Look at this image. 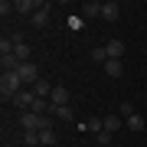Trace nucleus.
Wrapping results in <instances>:
<instances>
[{
  "mask_svg": "<svg viewBox=\"0 0 147 147\" xmlns=\"http://www.w3.org/2000/svg\"><path fill=\"white\" fill-rule=\"evenodd\" d=\"M20 127L23 131H53V118L49 115H36V111H26V115H20Z\"/></svg>",
  "mask_w": 147,
  "mask_h": 147,
  "instance_id": "nucleus-1",
  "label": "nucleus"
},
{
  "mask_svg": "<svg viewBox=\"0 0 147 147\" xmlns=\"http://www.w3.org/2000/svg\"><path fill=\"white\" fill-rule=\"evenodd\" d=\"M23 88H26V85H23V79H20L16 72H3V75H0V95H3V101H7V98L13 101Z\"/></svg>",
  "mask_w": 147,
  "mask_h": 147,
  "instance_id": "nucleus-2",
  "label": "nucleus"
},
{
  "mask_svg": "<svg viewBox=\"0 0 147 147\" xmlns=\"http://www.w3.org/2000/svg\"><path fill=\"white\" fill-rule=\"evenodd\" d=\"M16 75L23 79V85H36V82H39V69H36V62H23L20 69H16Z\"/></svg>",
  "mask_w": 147,
  "mask_h": 147,
  "instance_id": "nucleus-3",
  "label": "nucleus"
},
{
  "mask_svg": "<svg viewBox=\"0 0 147 147\" xmlns=\"http://www.w3.org/2000/svg\"><path fill=\"white\" fill-rule=\"evenodd\" d=\"M33 101H36V92H33V88H23V92L13 98V108H20V111H30V108H33Z\"/></svg>",
  "mask_w": 147,
  "mask_h": 147,
  "instance_id": "nucleus-4",
  "label": "nucleus"
},
{
  "mask_svg": "<svg viewBox=\"0 0 147 147\" xmlns=\"http://www.w3.org/2000/svg\"><path fill=\"white\" fill-rule=\"evenodd\" d=\"M118 16H121V3H118V0H108V3L101 7V20H108V23H115Z\"/></svg>",
  "mask_w": 147,
  "mask_h": 147,
  "instance_id": "nucleus-5",
  "label": "nucleus"
},
{
  "mask_svg": "<svg viewBox=\"0 0 147 147\" xmlns=\"http://www.w3.org/2000/svg\"><path fill=\"white\" fill-rule=\"evenodd\" d=\"M105 75L108 79H121V75H124V62H121V59H108L105 62Z\"/></svg>",
  "mask_w": 147,
  "mask_h": 147,
  "instance_id": "nucleus-6",
  "label": "nucleus"
},
{
  "mask_svg": "<svg viewBox=\"0 0 147 147\" xmlns=\"http://www.w3.org/2000/svg\"><path fill=\"white\" fill-rule=\"evenodd\" d=\"M49 101H53V108H59V105H69V88L56 85V88H53V95H49Z\"/></svg>",
  "mask_w": 147,
  "mask_h": 147,
  "instance_id": "nucleus-7",
  "label": "nucleus"
},
{
  "mask_svg": "<svg viewBox=\"0 0 147 147\" xmlns=\"http://www.w3.org/2000/svg\"><path fill=\"white\" fill-rule=\"evenodd\" d=\"M101 121H105V131H108V134H115V131L124 127V118H121V115H105Z\"/></svg>",
  "mask_w": 147,
  "mask_h": 147,
  "instance_id": "nucleus-8",
  "label": "nucleus"
},
{
  "mask_svg": "<svg viewBox=\"0 0 147 147\" xmlns=\"http://www.w3.org/2000/svg\"><path fill=\"white\" fill-rule=\"evenodd\" d=\"M79 127H82V131H92L95 137H98L101 131H105V121H101V118H88V121H82Z\"/></svg>",
  "mask_w": 147,
  "mask_h": 147,
  "instance_id": "nucleus-9",
  "label": "nucleus"
},
{
  "mask_svg": "<svg viewBox=\"0 0 147 147\" xmlns=\"http://www.w3.org/2000/svg\"><path fill=\"white\" fill-rule=\"evenodd\" d=\"M46 23H49V3H39V10L36 13H33V26H46Z\"/></svg>",
  "mask_w": 147,
  "mask_h": 147,
  "instance_id": "nucleus-10",
  "label": "nucleus"
},
{
  "mask_svg": "<svg viewBox=\"0 0 147 147\" xmlns=\"http://www.w3.org/2000/svg\"><path fill=\"white\" fill-rule=\"evenodd\" d=\"M105 53H108V59H121V56H124V42H121V39H111L108 46H105Z\"/></svg>",
  "mask_w": 147,
  "mask_h": 147,
  "instance_id": "nucleus-11",
  "label": "nucleus"
},
{
  "mask_svg": "<svg viewBox=\"0 0 147 147\" xmlns=\"http://www.w3.org/2000/svg\"><path fill=\"white\" fill-rule=\"evenodd\" d=\"M53 88H56V85H49L46 79H39L36 85H33V92H36V98H49V95H53Z\"/></svg>",
  "mask_w": 147,
  "mask_h": 147,
  "instance_id": "nucleus-12",
  "label": "nucleus"
},
{
  "mask_svg": "<svg viewBox=\"0 0 147 147\" xmlns=\"http://www.w3.org/2000/svg\"><path fill=\"white\" fill-rule=\"evenodd\" d=\"M53 115H56L59 121H75V111H72V105H59V108H53Z\"/></svg>",
  "mask_w": 147,
  "mask_h": 147,
  "instance_id": "nucleus-13",
  "label": "nucleus"
},
{
  "mask_svg": "<svg viewBox=\"0 0 147 147\" xmlns=\"http://www.w3.org/2000/svg\"><path fill=\"white\" fill-rule=\"evenodd\" d=\"M13 56L20 59V62H30V46L23 39H16V49H13Z\"/></svg>",
  "mask_w": 147,
  "mask_h": 147,
  "instance_id": "nucleus-14",
  "label": "nucleus"
},
{
  "mask_svg": "<svg viewBox=\"0 0 147 147\" xmlns=\"http://www.w3.org/2000/svg\"><path fill=\"white\" fill-rule=\"evenodd\" d=\"M101 7H105V3H98V0H88V3L82 7V13H85V16H101Z\"/></svg>",
  "mask_w": 147,
  "mask_h": 147,
  "instance_id": "nucleus-15",
  "label": "nucleus"
},
{
  "mask_svg": "<svg viewBox=\"0 0 147 147\" xmlns=\"http://www.w3.org/2000/svg\"><path fill=\"white\" fill-rule=\"evenodd\" d=\"M88 59H92V62H101V65H105V62H108V53H105V46H95L92 53H88Z\"/></svg>",
  "mask_w": 147,
  "mask_h": 147,
  "instance_id": "nucleus-16",
  "label": "nucleus"
},
{
  "mask_svg": "<svg viewBox=\"0 0 147 147\" xmlns=\"http://www.w3.org/2000/svg\"><path fill=\"white\" fill-rule=\"evenodd\" d=\"M124 124H127V127H131V131H144V127H147V121H144L141 115H131V118H127V121H124Z\"/></svg>",
  "mask_w": 147,
  "mask_h": 147,
  "instance_id": "nucleus-17",
  "label": "nucleus"
},
{
  "mask_svg": "<svg viewBox=\"0 0 147 147\" xmlns=\"http://www.w3.org/2000/svg\"><path fill=\"white\" fill-rule=\"evenodd\" d=\"M118 115H121V118L127 121L131 115H137V111H134V105H131V101H121V105H118Z\"/></svg>",
  "mask_w": 147,
  "mask_h": 147,
  "instance_id": "nucleus-18",
  "label": "nucleus"
},
{
  "mask_svg": "<svg viewBox=\"0 0 147 147\" xmlns=\"http://www.w3.org/2000/svg\"><path fill=\"white\" fill-rule=\"evenodd\" d=\"M56 141V131H39V144H53Z\"/></svg>",
  "mask_w": 147,
  "mask_h": 147,
  "instance_id": "nucleus-19",
  "label": "nucleus"
},
{
  "mask_svg": "<svg viewBox=\"0 0 147 147\" xmlns=\"http://www.w3.org/2000/svg\"><path fill=\"white\" fill-rule=\"evenodd\" d=\"M95 144H101V147H105V144H111V134H108V131H101L98 137H95Z\"/></svg>",
  "mask_w": 147,
  "mask_h": 147,
  "instance_id": "nucleus-20",
  "label": "nucleus"
}]
</instances>
